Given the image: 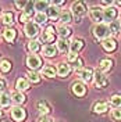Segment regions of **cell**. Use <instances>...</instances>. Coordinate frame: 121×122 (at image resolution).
<instances>
[{
    "label": "cell",
    "mask_w": 121,
    "mask_h": 122,
    "mask_svg": "<svg viewBox=\"0 0 121 122\" xmlns=\"http://www.w3.org/2000/svg\"><path fill=\"white\" fill-rule=\"evenodd\" d=\"M109 33H110V28L106 24H96L93 26V35L98 39H103L104 40V39H107Z\"/></svg>",
    "instance_id": "cell-1"
},
{
    "label": "cell",
    "mask_w": 121,
    "mask_h": 122,
    "mask_svg": "<svg viewBox=\"0 0 121 122\" xmlns=\"http://www.w3.org/2000/svg\"><path fill=\"white\" fill-rule=\"evenodd\" d=\"M27 65L31 69H36L40 67V58H39L36 54H29L28 58H27Z\"/></svg>",
    "instance_id": "cell-2"
},
{
    "label": "cell",
    "mask_w": 121,
    "mask_h": 122,
    "mask_svg": "<svg viewBox=\"0 0 121 122\" xmlns=\"http://www.w3.org/2000/svg\"><path fill=\"white\" fill-rule=\"evenodd\" d=\"M39 32V26L38 24L35 22H28L25 25V33H27V36H29V38H33V36H36Z\"/></svg>",
    "instance_id": "cell-3"
},
{
    "label": "cell",
    "mask_w": 121,
    "mask_h": 122,
    "mask_svg": "<svg viewBox=\"0 0 121 122\" xmlns=\"http://www.w3.org/2000/svg\"><path fill=\"white\" fill-rule=\"evenodd\" d=\"M116 17H117V10L114 7H107V8L103 10V18H104L106 21L113 22L114 20H116Z\"/></svg>",
    "instance_id": "cell-4"
},
{
    "label": "cell",
    "mask_w": 121,
    "mask_h": 122,
    "mask_svg": "<svg viewBox=\"0 0 121 122\" xmlns=\"http://www.w3.org/2000/svg\"><path fill=\"white\" fill-rule=\"evenodd\" d=\"M25 110H22L21 107H14L13 110H11V117H13V119L15 121H24V118H25Z\"/></svg>",
    "instance_id": "cell-5"
},
{
    "label": "cell",
    "mask_w": 121,
    "mask_h": 122,
    "mask_svg": "<svg viewBox=\"0 0 121 122\" xmlns=\"http://www.w3.org/2000/svg\"><path fill=\"white\" fill-rule=\"evenodd\" d=\"M95 82H96L98 87H104L107 85V78L104 76V74L102 71H96V74H95Z\"/></svg>",
    "instance_id": "cell-6"
},
{
    "label": "cell",
    "mask_w": 121,
    "mask_h": 122,
    "mask_svg": "<svg viewBox=\"0 0 121 122\" xmlns=\"http://www.w3.org/2000/svg\"><path fill=\"white\" fill-rule=\"evenodd\" d=\"M91 18L93 21H96L98 24H102V20H104V18H103V11L98 7L92 8L91 10Z\"/></svg>",
    "instance_id": "cell-7"
},
{
    "label": "cell",
    "mask_w": 121,
    "mask_h": 122,
    "mask_svg": "<svg viewBox=\"0 0 121 122\" xmlns=\"http://www.w3.org/2000/svg\"><path fill=\"white\" fill-rule=\"evenodd\" d=\"M71 10H72V13L75 15H82L85 14V11H86V8H85V6H83V3H81V1H77V3H74L72 4V7H71Z\"/></svg>",
    "instance_id": "cell-8"
},
{
    "label": "cell",
    "mask_w": 121,
    "mask_h": 122,
    "mask_svg": "<svg viewBox=\"0 0 121 122\" xmlns=\"http://www.w3.org/2000/svg\"><path fill=\"white\" fill-rule=\"evenodd\" d=\"M72 92L77 96H83L85 92H86V87L82 82H75V83H72Z\"/></svg>",
    "instance_id": "cell-9"
},
{
    "label": "cell",
    "mask_w": 121,
    "mask_h": 122,
    "mask_svg": "<svg viewBox=\"0 0 121 122\" xmlns=\"http://www.w3.org/2000/svg\"><path fill=\"white\" fill-rule=\"evenodd\" d=\"M82 47H83V42L79 40V39H74V40L70 43V50H71V53H78Z\"/></svg>",
    "instance_id": "cell-10"
},
{
    "label": "cell",
    "mask_w": 121,
    "mask_h": 122,
    "mask_svg": "<svg viewBox=\"0 0 121 122\" xmlns=\"http://www.w3.org/2000/svg\"><path fill=\"white\" fill-rule=\"evenodd\" d=\"M102 46H103V49L107 50V51H113L117 45H116V40H114V39L107 38V39H104V40L102 42Z\"/></svg>",
    "instance_id": "cell-11"
},
{
    "label": "cell",
    "mask_w": 121,
    "mask_h": 122,
    "mask_svg": "<svg viewBox=\"0 0 121 122\" xmlns=\"http://www.w3.org/2000/svg\"><path fill=\"white\" fill-rule=\"evenodd\" d=\"M70 43L71 42H68L67 39H60V40H57V49L63 53H67L70 50Z\"/></svg>",
    "instance_id": "cell-12"
},
{
    "label": "cell",
    "mask_w": 121,
    "mask_h": 122,
    "mask_svg": "<svg viewBox=\"0 0 121 122\" xmlns=\"http://www.w3.org/2000/svg\"><path fill=\"white\" fill-rule=\"evenodd\" d=\"M111 65H113V61L109 60V58H104V60L100 61V64H99V69H100L102 72H107V71L111 69Z\"/></svg>",
    "instance_id": "cell-13"
},
{
    "label": "cell",
    "mask_w": 121,
    "mask_h": 122,
    "mask_svg": "<svg viewBox=\"0 0 121 122\" xmlns=\"http://www.w3.org/2000/svg\"><path fill=\"white\" fill-rule=\"evenodd\" d=\"M79 76H81V79H82L83 82H89L92 79V76H93V71H92L91 68H83L82 71H81Z\"/></svg>",
    "instance_id": "cell-14"
},
{
    "label": "cell",
    "mask_w": 121,
    "mask_h": 122,
    "mask_svg": "<svg viewBox=\"0 0 121 122\" xmlns=\"http://www.w3.org/2000/svg\"><path fill=\"white\" fill-rule=\"evenodd\" d=\"M15 87L18 89V92H24V90H27V89L29 87V83H28V81H27V79L20 78V79L17 81V83H15Z\"/></svg>",
    "instance_id": "cell-15"
},
{
    "label": "cell",
    "mask_w": 121,
    "mask_h": 122,
    "mask_svg": "<svg viewBox=\"0 0 121 122\" xmlns=\"http://www.w3.org/2000/svg\"><path fill=\"white\" fill-rule=\"evenodd\" d=\"M56 51H57V49H56L53 45H46L45 47H43V54L47 56V57H53V56H56Z\"/></svg>",
    "instance_id": "cell-16"
},
{
    "label": "cell",
    "mask_w": 121,
    "mask_h": 122,
    "mask_svg": "<svg viewBox=\"0 0 121 122\" xmlns=\"http://www.w3.org/2000/svg\"><path fill=\"white\" fill-rule=\"evenodd\" d=\"M42 72H43V75L49 76V78H53L54 75H56V68H54L53 65H46V67H43V69H42Z\"/></svg>",
    "instance_id": "cell-17"
},
{
    "label": "cell",
    "mask_w": 121,
    "mask_h": 122,
    "mask_svg": "<svg viewBox=\"0 0 121 122\" xmlns=\"http://www.w3.org/2000/svg\"><path fill=\"white\" fill-rule=\"evenodd\" d=\"M3 36H4V39L6 40H8V42H13L15 38V30L13 29V28H7V29H4V32H3Z\"/></svg>",
    "instance_id": "cell-18"
},
{
    "label": "cell",
    "mask_w": 121,
    "mask_h": 122,
    "mask_svg": "<svg viewBox=\"0 0 121 122\" xmlns=\"http://www.w3.org/2000/svg\"><path fill=\"white\" fill-rule=\"evenodd\" d=\"M57 74H59L60 76H63V78H66V76L70 74V65H67V64H61V65H59Z\"/></svg>",
    "instance_id": "cell-19"
},
{
    "label": "cell",
    "mask_w": 121,
    "mask_h": 122,
    "mask_svg": "<svg viewBox=\"0 0 121 122\" xmlns=\"http://www.w3.org/2000/svg\"><path fill=\"white\" fill-rule=\"evenodd\" d=\"M109 28H110V33H113V35H117V33H118V32L121 30V24L118 22V21H113V22H110Z\"/></svg>",
    "instance_id": "cell-20"
},
{
    "label": "cell",
    "mask_w": 121,
    "mask_h": 122,
    "mask_svg": "<svg viewBox=\"0 0 121 122\" xmlns=\"http://www.w3.org/2000/svg\"><path fill=\"white\" fill-rule=\"evenodd\" d=\"M11 99L14 100L15 103H18V104H22L24 101H25V96H24L21 92H15L14 94L11 96Z\"/></svg>",
    "instance_id": "cell-21"
},
{
    "label": "cell",
    "mask_w": 121,
    "mask_h": 122,
    "mask_svg": "<svg viewBox=\"0 0 121 122\" xmlns=\"http://www.w3.org/2000/svg\"><path fill=\"white\" fill-rule=\"evenodd\" d=\"M38 110H39V112L42 115H46V114H49V107H47V104H46L45 101H39L38 103Z\"/></svg>",
    "instance_id": "cell-22"
},
{
    "label": "cell",
    "mask_w": 121,
    "mask_h": 122,
    "mask_svg": "<svg viewBox=\"0 0 121 122\" xmlns=\"http://www.w3.org/2000/svg\"><path fill=\"white\" fill-rule=\"evenodd\" d=\"M70 33H71V29L68 26H66V25H63V26L59 28V35L61 36V39H66Z\"/></svg>",
    "instance_id": "cell-23"
},
{
    "label": "cell",
    "mask_w": 121,
    "mask_h": 122,
    "mask_svg": "<svg viewBox=\"0 0 121 122\" xmlns=\"http://www.w3.org/2000/svg\"><path fill=\"white\" fill-rule=\"evenodd\" d=\"M10 103H11V99L8 97L7 93H3V94H0V106H1V107H7Z\"/></svg>",
    "instance_id": "cell-24"
},
{
    "label": "cell",
    "mask_w": 121,
    "mask_h": 122,
    "mask_svg": "<svg viewBox=\"0 0 121 122\" xmlns=\"http://www.w3.org/2000/svg\"><path fill=\"white\" fill-rule=\"evenodd\" d=\"M93 110H95V112H104L107 110V104L106 103H96L95 104V107H93Z\"/></svg>",
    "instance_id": "cell-25"
},
{
    "label": "cell",
    "mask_w": 121,
    "mask_h": 122,
    "mask_svg": "<svg viewBox=\"0 0 121 122\" xmlns=\"http://www.w3.org/2000/svg\"><path fill=\"white\" fill-rule=\"evenodd\" d=\"M59 14H60V11H59V8H56L53 6V7H50L49 10H47V15L52 18V20H56L57 17H59Z\"/></svg>",
    "instance_id": "cell-26"
},
{
    "label": "cell",
    "mask_w": 121,
    "mask_h": 122,
    "mask_svg": "<svg viewBox=\"0 0 121 122\" xmlns=\"http://www.w3.org/2000/svg\"><path fill=\"white\" fill-rule=\"evenodd\" d=\"M39 49H40V45H39V42H35V40H32L28 43V50H29L31 53H35V51H38Z\"/></svg>",
    "instance_id": "cell-27"
},
{
    "label": "cell",
    "mask_w": 121,
    "mask_h": 122,
    "mask_svg": "<svg viewBox=\"0 0 121 122\" xmlns=\"http://www.w3.org/2000/svg\"><path fill=\"white\" fill-rule=\"evenodd\" d=\"M47 6H49L47 1H36L35 3V8L38 10V13H43V10H46Z\"/></svg>",
    "instance_id": "cell-28"
},
{
    "label": "cell",
    "mask_w": 121,
    "mask_h": 122,
    "mask_svg": "<svg viewBox=\"0 0 121 122\" xmlns=\"http://www.w3.org/2000/svg\"><path fill=\"white\" fill-rule=\"evenodd\" d=\"M1 21H3V24H6V25L13 24V14L11 13H4L3 17H1Z\"/></svg>",
    "instance_id": "cell-29"
},
{
    "label": "cell",
    "mask_w": 121,
    "mask_h": 122,
    "mask_svg": "<svg viewBox=\"0 0 121 122\" xmlns=\"http://www.w3.org/2000/svg\"><path fill=\"white\" fill-rule=\"evenodd\" d=\"M60 21H61L63 24L71 22V13H68V11H64V13H61V15H60Z\"/></svg>",
    "instance_id": "cell-30"
},
{
    "label": "cell",
    "mask_w": 121,
    "mask_h": 122,
    "mask_svg": "<svg viewBox=\"0 0 121 122\" xmlns=\"http://www.w3.org/2000/svg\"><path fill=\"white\" fill-rule=\"evenodd\" d=\"M10 68H11L10 61L3 60L1 62H0V71H1V72H8V71H10Z\"/></svg>",
    "instance_id": "cell-31"
},
{
    "label": "cell",
    "mask_w": 121,
    "mask_h": 122,
    "mask_svg": "<svg viewBox=\"0 0 121 122\" xmlns=\"http://www.w3.org/2000/svg\"><path fill=\"white\" fill-rule=\"evenodd\" d=\"M46 18H47V15H46L45 13H36V15H35V21H36V24H45Z\"/></svg>",
    "instance_id": "cell-32"
},
{
    "label": "cell",
    "mask_w": 121,
    "mask_h": 122,
    "mask_svg": "<svg viewBox=\"0 0 121 122\" xmlns=\"http://www.w3.org/2000/svg\"><path fill=\"white\" fill-rule=\"evenodd\" d=\"M110 103H111L114 107H117V108L121 107V96L120 94H114L113 97L110 99Z\"/></svg>",
    "instance_id": "cell-33"
},
{
    "label": "cell",
    "mask_w": 121,
    "mask_h": 122,
    "mask_svg": "<svg viewBox=\"0 0 121 122\" xmlns=\"http://www.w3.org/2000/svg\"><path fill=\"white\" fill-rule=\"evenodd\" d=\"M28 78H29L31 82H33V83H38L39 79H40V78H39V74H38V72H33V71H31V72H29Z\"/></svg>",
    "instance_id": "cell-34"
},
{
    "label": "cell",
    "mask_w": 121,
    "mask_h": 122,
    "mask_svg": "<svg viewBox=\"0 0 121 122\" xmlns=\"http://www.w3.org/2000/svg\"><path fill=\"white\" fill-rule=\"evenodd\" d=\"M20 21H22V22L31 21V13H27V11H24L22 14L20 15Z\"/></svg>",
    "instance_id": "cell-35"
},
{
    "label": "cell",
    "mask_w": 121,
    "mask_h": 122,
    "mask_svg": "<svg viewBox=\"0 0 121 122\" xmlns=\"http://www.w3.org/2000/svg\"><path fill=\"white\" fill-rule=\"evenodd\" d=\"M111 117H113L116 121H120V119H121V110H113Z\"/></svg>",
    "instance_id": "cell-36"
},
{
    "label": "cell",
    "mask_w": 121,
    "mask_h": 122,
    "mask_svg": "<svg viewBox=\"0 0 121 122\" xmlns=\"http://www.w3.org/2000/svg\"><path fill=\"white\" fill-rule=\"evenodd\" d=\"M67 60L70 61V62H75V61L78 60V54L77 53H70L67 56Z\"/></svg>",
    "instance_id": "cell-37"
},
{
    "label": "cell",
    "mask_w": 121,
    "mask_h": 122,
    "mask_svg": "<svg viewBox=\"0 0 121 122\" xmlns=\"http://www.w3.org/2000/svg\"><path fill=\"white\" fill-rule=\"evenodd\" d=\"M45 33H47V35H50V36H53V33H54V29H53V26H47L45 30Z\"/></svg>",
    "instance_id": "cell-38"
},
{
    "label": "cell",
    "mask_w": 121,
    "mask_h": 122,
    "mask_svg": "<svg viewBox=\"0 0 121 122\" xmlns=\"http://www.w3.org/2000/svg\"><path fill=\"white\" fill-rule=\"evenodd\" d=\"M39 122H53V119H50V118H47L45 115H42V117L39 118Z\"/></svg>",
    "instance_id": "cell-39"
},
{
    "label": "cell",
    "mask_w": 121,
    "mask_h": 122,
    "mask_svg": "<svg viewBox=\"0 0 121 122\" xmlns=\"http://www.w3.org/2000/svg\"><path fill=\"white\" fill-rule=\"evenodd\" d=\"M27 4H28V3H22V1H15V6H17L18 8H22L24 6H27Z\"/></svg>",
    "instance_id": "cell-40"
},
{
    "label": "cell",
    "mask_w": 121,
    "mask_h": 122,
    "mask_svg": "<svg viewBox=\"0 0 121 122\" xmlns=\"http://www.w3.org/2000/svg\"><path fill=\"white\" fill-rule=\"evenodd\" d=\"M4 87H6V82H4L3 79H0V92L4 90Z\"/></svg>",
    "instance_id": "cell-41"
},
{
    "label": "cell",
    "mask_w": 121,
    "mask_h": 122,
    "mask_svg": "<svg viewBox=\"0 0 121 122\" xmlns=\"http://www.w3.org/2000/svg\"><path fill=\"white\" fill-rule=\"evenodd\" d=\"M81 67H82V60H79V58H78V60H77V65H75V68H81Z\"/></svg>",
    "instance_id": "cell-42"
},
{
    "label": "cell",
    "mask_w": 121,
    "mask_h": 122,
    "mask_svg": "<svg viewBox=\"0 0 121 122\" xmlns=\"http://www.w3.org/2000/svg\"><path fill=\"white\" fill-rule=\"evenodd\" d=\"M116 4H118V6H121V1H116Z\"/></svg>",
    "instance_id": "cell-43"
},
{
    "label": "cell",
    "mask_w": 121,
    "mask_h": 122,
    "mask_svg": "<svg viewBox=\"0 0 121 122\" xmlns=\"http://www.w3.org/2000/svg\"><path fill=\"white\" fill-rule=\"evenodd\" d=\"M0 117H1V111H0Z\"/></svg>",
    "instance_id": "cell-44"
},
{
    "label": "cell",
    "mask_w": 121,
    "mask_h": 122,
    "mask_svg": "<svg viewBox=\"0 0 121 122\" xmlns=\"http://www.w3.org/2000/svg\"><path fill=\"white\" fill-rule=\"evenodd\" d=\"M120 32H121V30H120Z\"/></svg>",
    "instance_id": "cell-45"
}]
</instances>
